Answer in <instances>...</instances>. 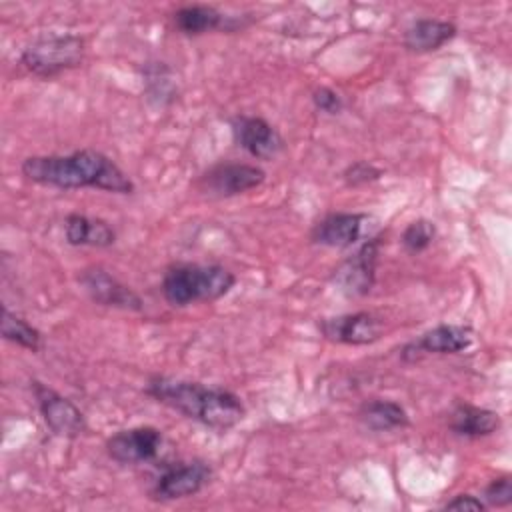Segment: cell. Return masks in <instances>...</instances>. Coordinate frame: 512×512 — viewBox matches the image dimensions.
<instances>
[{
    "mask_svg": "<svg viewBox=\"0 0 512 512\" xmlns=\"http://www.w3.org/2000/svg\"><path fill=\"white\" fill-rule=\"evenodd\" d=\"M236 276L220 264H174L164 272L162 294L170 306L184 308L192 302H210L226 296Z\"/></svg>",
    "mask_w": 512,
    "mask_h": 512,
    "instance_id": "3",
    "label": "cell"
},
{
    "mask_svg": "<svg viewBox=\"0 0 512 512\" xmlns=\"http://www.w3.org/2000/svg\"><path fill=\"white\" fill-rule=\"evenodd\" d=\"M472 342H474V332L470 326L438 324L426 330L424 334H420L418 340L404 346L402 356L416 358L420 354H458L470 348Z\"/></svg>",
    "mask_w": 512,
    "mask_h": 512,
    "instance_id": "14",
    "label": "cell"
},
{
    "mask_svg": "<svg viewBox=\"0 0 512 512\" xmlns=\"http://www.w3.org/2000/svg\"><path fill=\"white\" fill-rule=\"evenodd\" d=\"M368 222L370 216L362 212H332L314 224L310 236L320 246L348 248L364 236Z\"/></svg>",
    "mask_w": 512,
    "mask_h": 512,
    "instance_id": "13",
    "label": "cell"
},
{
    "mask_svg": "<svg viewBox=\"0 0 512 512\" xmlns=\"http://www.w3.org/2000/svg\"><path fill=\"white\" fill-rule=\"evenodd\" d=\"M232 138L256 160H274L284 150L280 132L260 116H236L232 120Z\"/></svg>",
    "mask_w": 512,
    "mask_h": 512,
    "instance_id": "9",
    "label": "cell"
},
{
    "mask_svg": "<svg viewBox=\"0 0 512 512\" xmlns=\"http://www.w3.org/2000/svg\"><path fill=\"white\" fill-rule=\"evenodd\" d=\"M174 24L186 36H198L212 30H236L242 26L236 18L226 16L214 6L206 4H190L178 8L174 12Z\"/></svg>",
    "mask_w": 512,
    "mask_h": 512,
    "instance_id": "15",
    "label": "cell"
},
{
    "mask_svg": "<svg viewBox=\"0 0 512 512\" xmlns=\"http://www.w3.org/2000/svg\"><path fill=\"white\" fill-rule=\"evenodd\" d=\"M78 282L84 286L86 294L100 306L120 308V310H142V298L118 278H114L108 270L100 266H90L80 272Z\"/></svg>",
    "mask_w": 512,
    "mask_h": 512,
    "instance_id": "12",
    "label": "cell"
},
{
    "mask_svg": "<svg viewBox=\"0 0 512 512\" xmlns=\"http://www.w3.org/2000/svg\"><path fill=\"white\" fill-rule=\"evenodd\" d=\"M266 180V172L256 164L220 162L202 174L200 186L216 198H230L258 188Z\"/></svg>",
    "mask_w": 512,
    "mask_h": 512,
    "instance_id": "7",
    "label": "cell"
},
{
    "mask_svg": "<svg viewBox=\"0 0 512 512\" xmlns=\"http://www.w3.org/2000/svg\"><path fill=\"white\" fill-rule=\"evenodd\" d=\"M312 102H314L316 110H320V112H324V114H330V116L340 114L342 108H344L342 96H340L336 90L328 88V86L316 88V90L312 92Z\"/></svg>",
    "mask_w": 512,
    "mask_h": 512,
    "instance_id": "25",
    "label": "cell"
},
{
    "mask_svg": "<svg viewBox=\"0 0 512 512\" xmlns=\"http://www.w3.org/2000/svg\"><path fill=\"white\" fill-rule=\"evenodd\" d=\"M442 508L444 510H484L486 502L472 494H456L454 498L446 500Z\"/></svg>",
    "mask_w": 512,
    "mask_h": 512,
    "instance_id": "26",
    "label": "cell"
},
{
    "mask_svg": "<svg viewBox=\"0 0 512 512\" xmlns=\"http://www.w3.org/2000/svg\"><path fill=\"white\" fill-rule=\"evenodd\" d=\"M64 238L70 246L108 248L116 242V232L106 220L86 214H68L64 220Z\"/></svg>",
    "mask_w": 512,
    "mask_h": 512,
    "instance_id": "17",
    "label": "cell"
},
{
    "mask_svg": "<svg viewBox=\"0 0 512 512\" xmlns=\"http://www.w3.org/2000/svg\"><path fill=\"white\" fill-rule=\"evenodd\" d=\"M0 334L4 340L14 342L26 350L38 352L42 344V334L36 326H32L26 318L12 312L8 306H2V318H0Z\"/></svg>",
    "mask_w": 512,
    "mask_h": 512,
    "instance_id": "20",
    "label": "cell"
},
{
    "mask_svg": "<svg viewBox=\"0 0 512 512\" xmlns=\"http://www.w3.org/2000/svg\"><path fill=\"white\" fill-rule=\"evenodd\" d=\"M382 176V170L376 168L370 162H354L344 170V180L348 186H362L368 182H374Z\"/></svg>",
    "mask_w": 512,
    "mask_h": 512,
    "instance_id": "24",
    "label": "cell"
},
{
    "mask_svg": "<svg viewBox=\"0 0 512 512\" xmlns=\"http://www.w3.org/2000/svg\"><path fill=\"white\" fill-rule=\"evenodd\" d=\"M144 86L150 100L158 104L172 102L176 96V82L172 70L164 62H152L144 68Z\"/></svg>",
    "mask_w": 512,
    "mask_h": 512,
    "instance_id": "21",
    "label": "cell"
},
{
    "mask_svg": "<svg viewBox=\"0 0 512 512\" xmlns=\"http://www.w3.org/2000/svg\"><path fill=\"white\" fill-rule=\"evenodd\" d=\"M26 180L62 190L98 188L114 194H132V178L106 154L82 148L70 154L28 156L20 164Z\"/></svg>",
    "mask_w": 512,
    "mask_h": 512,
    "instance_id": "1",
    "label": "cell"
},
{
    "mask_svg": "<svg viewBox=\"0 0 512 512\" xmlns=\"http://www.w3.org/2000/svg\"><path fill=\"white\" fill-rule=\"evenodd\" d=\"M146 394L216 432L234 428L246 416L238 394L194 380L156 376L148 382Z\"/></svg>",
    "mask_w": 512,
    "mask_h": 512,
    "instance_id": "2",
    "label": "cell"
},
{
    "mask_svg": "<svg viewBox=\"0 0 512 512\" xmlns=\"http://www.w3.org/2000/svg\"><path fill=\"white\" fill-rule=\"evenodd\" d=\"M456 26L448 20L418 18L404 32V48L416 54L434 52L456 36Z\"/></svg>",
    "mask_w": 512,
    "mask_h": 512,
    "instance_id": "16",
    "label": "cell"
},
{
    "mask_svg": "<svg viewBox=\"0 0 512 512\" xmlns=\"http://www.w3.org/2000/svg\"><path fill=\"white\" fill-rule=\"evenodd\" d=\"M436 238V226L434 222L426 220V218H420V220H414L410 222L404 232H402V246L412 252V254H418L422 250H426Z\"/></svg>",
    "mask_w": 512,
    "mask_h": 512,
    "instance_id": "22",
    "label": "cell"
},
{
    "mask_svg": "<svg viewBox=\"0 0 512 512\" xmlns=\"http://www.w3.org/2000/svg\"><path fill=\"white\" fill-rule=\"evenodd\" d=\"M30 384H32V392H34L38 410H40L46 426L56 436L76 438L88 430L86 416L72 400H68L66 396H62L60 392H56L54 388H50L48 384H44L40 380H32Z\"/></svg>",
    "mask_w": 512,
    "mask_h": 512,
    "instance_id": "5",
    "label": "cell"
},
{
    "mask_svg": "<svg viewBox=\"0 0 512 512\" xmlns=\"http://www.w3.org/2000/svg\"><path fill=\"white\" fill-rule=\"evenodd\" d=\"M500 414L488 408L458 404L450 414V430L464 438H482L490 436L500 428Z\"/></svg>",
    "mask_w": 512,
    "mask_h": 512,
    "instance_id": "18",
    "label": "cell"
},
{
    "mask_svg": "<svg viewBox=\"0 0 512 512\" xmlns=\"http://www.w3.org/2000/svg\"><path fill=\"white\" fill-rule=\"evenodd\" d=\"M358 418L368 430H374V432H388V430L404 428L410 424L406 410L398 402L384 400V398H374L364 402L358 410Z\"/></svg>",
    "mask_w": 512,
    "mask_h": 512,
    "instance_id": "19",
    "label": "cell"
},
{
    "mask_svg": "<svg viewBox=\"0 0 512 512\" xmlns=\"http://www.w3.org/2000/svg\"><path fill=\"white\" fill-rule=\"evenodd\" d=\"M212 480V468L204 460H190L164 470L152 486V498L160 502L198 494Z\"/></svg>",
    "mask_w": 512,
    "mask_h": 512,
    "instance_id": "8",
    "label": "cell"
},
{
    "mask_svg": "<svg viewBox=\"0 0 512 512\" xmlns=\"http://www.w3.org/2000/svg\"><path fill=\"white\" fill-rule=\"evenodd\" d=\"M84 50V38L76 34H48L32 40L22 50L20 62L38 78H54L80 66Z\"/></svg>",
    "mask_w": 512,
    "mask_h": 512,
    "instance_id": "4",
    "label": "cell"
},
{
    "mask_svg": "<svg viewBox=\"0 0 512 512\" xmlns=\"http://www.w3.org/2000/svg\"><path fill=\"white\" fill-rule=\"evenodd\" d=\"M162 432L154 426H136L120 430L106 440L108 456L118 464H142L158 456Z\"/></svg>",
    "mask_w": 512,
    "mask_h": 512,
    "instance_id": "10",
    "label": "cell"
},
{
    "mask_svg": "<svg viewBox=\"0 0 512 512\" xmlns=\"http://www.w3.org/2000/svg\"><path fill=\"white\" fill-rule=\"evenodd\" d=\"M380 254V238L366 240L352 256H348L332 276V282L346 296H366L376 280V264Z\"/></svg>",
    "mask_w": 512,
    "mask_h": 512,
    "instance_id": "6",
    "label": "cell"
},
{
    "mask_svg": "<svg viewBox=\"0 0 512 512\" xmlns=\"http://www.w3.org/2000/svg\"><path fill=\"white\" fill-rule=\"evenodd\" d=\"M318 328L322 336L330 342L362 346V344L376 342L382 336L384 322L372 312H352V314L322 318L318 322Z\"/></svg>",
    "mask_w": 512,
    "mask_h": 512,
    "instance_id": "11",
    "label": "cell"
},
{
    "mask_svg": "<svg viewBox=\"0 0 512 512\" xmlns=\"http://www.w3.org/2000/svg\"><path fill=\"white\" fill-rule=\"evenodd\" d=\"M486 506H496V508H504L510 506L512 502V480L508 474L498 476L494 480H490V484L484 488V498Z\"/></svg>",
    "mask_w": 512,
    "mask_h": 512,
    "instance_id": "23",
    "label": "cell"
}]
</instances>
